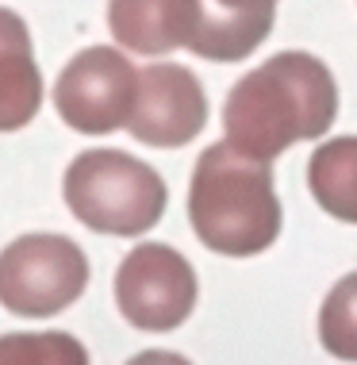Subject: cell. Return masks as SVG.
<instances>
[{"mask_svg":"<svg viewBox=\"0 0 357 365\" xmlns=\"http://www.w3.org/2000/svg\"><path fill=\"white\" fill-rule=\"evenodd\" d=\"M43 108V73L31 31L12 8H0V131H19Z\"/></svg>","mask_w":357,"mask_h":365,"instance_id":"obj_10","label":"cell"},{"mask_svg":"<svg viewBox=\"0 0 357 365\" xmlns=\"http://www.w3.org/2000/svg\"><path fill=\"white\" fill-rule=\"evenodd\" d=\"M204 0H108L115 43L135 54H170L192 43Z\"/></svg>","mask_w":357,"mask_h":365,"instance_id":"obj_8","label":"cell"},{"mask_svg":"<svg viewBox=\"0 0 357 365\" xmlns=\"http://www.w3.org/2000/svg\"><path fill=\"white\" fill-rule=\"evenodd\" d=\"M115 304L138 331H173L196 308V273L181 250L143 242L115 269Z\"/></svg>","mask_w":357,"mask_h":365,"instance_id":"obj_5","label":"cell"},{"mask_svg":"<svg viewBox=\"0 0 357 365\" xmlns=\"http://www.w3.org/2000/svg\"><path fill=\"white\" fill-rule=\"evenodd\" d=\"M207 123V96L192 70L173 62H154L138 70V88H135V108L127 131L146 146H177L192 143Z\"/></svg>","mask_w":357,"mask_h":365,"instance_id":"obj_7","label":"cell"},{"mask_svg":"<svg viewBox=\"0 0 357 365\" xmlns=\"http://www.w3.org/2000/svg\"><path fill=\"white\" fill-rule=\"evenodd\" d=\"M127 365H192V361L181 358V354H173V350H143V354H135Z\"/></svg>","mask_w":357,"mask_h":365,"instance_id":"obj_14","label":"cell"},{"mask_svg":"<svg viewBox=\"0 0 357 365\" xmlns=\"http://www.w3.org/2000/svg\"><path fill=\"white\" fill-rule=\"evenodd\" d=\"M276 0H204V16L188 51L207 62H242L273 31Z\"/></svg>","mask_w":357,"mask_h":365,"instance_id":"obj_9","label":"cell"},{"mask_svg":"<svg viewBox=\"0 0 357 365\" xmlns=\"http://www.w3.org/2000/svg\"><path fill=\"white\" fill-rule=\"evenodd\" d=\"M0 365H88V350L66 331H19L0 339Z\"/></svg>","mask_w":357,"mask_h":365,"instance_id":"obj_13","label":"cell"},{"mask_svg":"<svg viewBox=\"0 0 357 365\" xmlns=\"http://www.w3.org/2000/svg\"><path fill=\"white\" fill-rule=\"evenodd\" d=\"M319 342L326 354L357 361V273L342 277L319 308Z\"/></svg>","mask_w":357,"mask_h":365,"instance_id":"obj_12","label":"cell"},{"mask_svg":"<svg viewBox=\"0 0 357 365\" xmlns=\"http://www.w3.org/2000/svg\"><path fill=\"white\" fill-rule=\"evenodd\" d=\"M138 70L112 46H88L58 73L54 108L81 135H112L135 108Z\"/></svg>","mask_w":357,"mask_h":365,"instance_id":"obj_6","label":"cell"},{"mask_svg":"<svg viewBox=\"0 0 357 365\" xmlns=\"http://www.w3.org/2000/svg\"><path fill=\"white\" fill-rule=\"evenodd\" d=\"M66 204L88 231L146 235L165 215L170 189L154 165L123 150H85L66 170Z\"/></svg>","mask_w":357,"mask_h":365,"instance_id":"obj_3","label":"cell"},{"mask_svg":"<svg viewBox=\"0 0 357 365\" xmlns=\"http://www.w3.org/2000/svg\"><path fill=\"white\" fill-rule=\"evenodd\" d=\"M88 284L85 250L66 235H24L0 250V304L24 319H46Z\"/></svg>","mask_w":357,"mask_h":365,"instance_id":"obj_4","label":"cell"},{"mask_svg":"<svg viewBox=\"0 0 357 365\" xmlns=\"http://www.w3.org/2000/svg\"><path fill=\"white\" fill-rule=\"evenodd\" d=\"M338 115L334 77L315 54L281 51L231 88L223 104L227 143L234 150L273 162L292 143L323 139Z\"/></svg>","mask_w":357,"mask_h":365,"instance_id":"obj_1","label":"cell"},{"mask_svg":"<svg viewBox=\"0 0 357 365\" xmlns=\"http://www.w3.org/2000/svg\"><path fill=\"white\" fill-rule=\"evenodd\" d=\"M188 220L207 250L227 258H254L281 235V200L273 192L269 162L212 143L188 185Z\"/></svg>","mask_w":357,"mask_h":365,"instance_id":"obj_2","label":"cell"},{"mask_svg":"<svg viewBox=\"0 0 357 365\" xmlns=\"http://www.w3.org/2000/svg\"><path fill=\"white\" fill-rule=\"evenodd\" d=\"M315 204L342 223H357V135L323 143L307 162Z\"/></svg>","mask_w":357,"mask_h":365,"instance_id":"obj_11","label":"cell"}]
</instances>
